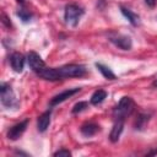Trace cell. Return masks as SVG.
Listing matches in <instances>:
<instances>
[{"instance_id":"obj_1","label":"cell","mask_w":157,"mask_h":157,"mask_svg":"<svg viewBox=\"0 0 157 157\" xmlns=\"http://www.w3.org/2000/svg\"><path fill=\"white\" fill-rule=\"evenodd\" d=\"M132 110H134V101L130 97L125 96L119 101L117 107L113 109V117L115 120H118V119L124 120L128 115H130L132 113Z\"/></svg>"},{"instance_id":"obj_2","label":"cell","mask_w":157,"mask_h":157,"mask_svg":"<svg viewBox=\"0 0 157 157\" xmlns=\"http://www.w3.org/2000/svg\"><path fill=\"white\" fill-rule=\"evenodd\" d=\"M83 13H85V11L81 6H78L76 4H69L65 6L64 20H65L66 25H69L71 27H76Z\"/></svg>"},{"instance_id":"obj_3","label":"cell","mask_w":157,"mask_h":157,"mask_svg":"<svg viewBox=\"0 0 157 157\" xmlns=\"http://www.w3.org/2000/svg\"><path fill=\"white\" fill-rule=\"evenodd\" d=\"M59 74L61 76V78H66V77H82L86 75L87 70L83 65H77V64H69V65H64L61 67H58Z\"/></svg>"},{"instance_id":"obj_4","label":"cell","mask_w":157,"mask_h":157,"mask_svg":"<svg viewBox=\"0 0 157 157\" xmlns=\"http://www.w3.org/2000/svg\"><path fill=\"white\" fill-rule=\"evenodd\" d=\"M0 97H1V103L6 108H16L18 105V102L16 99V96L7 83H1L0 86Z\"/></svg>"},{"instance_id":"obj_5","label":"cell","mask_w":157,"mask_h":157,"mask_svg":"<svg viewBox=\"0 0 157 157\" xmlns=\"http://www.w3.org/2000/svg\"><path fill=\"white\" fill-rule=\"evenodd\" d=\"M109 40L118 48L123 49V50H130L132 47V40L130 37L124 36V34H119V33H110L109 34Z\"/></svg>"},{"instance_id":"obj_6","label":"cell","mask_w":157,"mask_h":157,"mask_svg":"<svg viewBox=\"0 0 157 157\" xmlns=\"http://www.w3.org/2000/svg\"><path fill=\"white\" fill-rule=\"evenodd\" d=\"M27 61H28V65L29 67L36 71V72H39L42 69L45 67V64H44V60L40 58V55L36 52H29L27 54Z\"/></svg>"},{"instance_id":"obj_7","label":"cell","mask_w":157,"mask_h":157,"mask_svg":"<svg viewBox=\"0 0 157 157\" xmlns=\"http://www.w3.org/2000/svg\"><path fill=\"white\" fill-rule=\"evenodd\" d=\"M27 125H28V120H27V119L23 120V121L17 123V124H15L13 126H11V128L9 129V131H7V137H9L10 140H12V141L17 140V139L21 137L22 134L26 131Z\"/></svg>"},{"instance_id":"obj_8","label":"cell","mask_w":157,"mask_h":157,"mask_svg":"<svg viewBox=\"0 0 157 157\" xmlns=\"http://www.w3.org/2000/svg\"><path fill=\"white\" fill-rule=\"evenodd\" d=\"M39 77L47 80V81H58L61 80V76L59 74V70L55 67H44L39 72H37Z\"/></svg>"},{"instance_id":"obj_9","label":"cell","mask_w":157,"mask_h":157,"mask_svg":"<svg viewBox=\"0 0 157 157\" xmlns=\"http://www.w3.org/2000/svg\"><path fill=\"white\" fill-rule=\"evenodd\" d=\"M10 64H11V67L13 69V71L22 72L23 66H25V56L21 53L15 52L10 56Z\"/></svg>"},{"instance_id":"obj_10","label":"cell","mask_w":157,"mask_h":157,"mask_svg":"<svg viewBox=\"0 0 157 157\" xmlns=\"http://www.w3.org/2000/svg\"><path fill=\"white\" fill-rule=\"evenodd\" d=\"M77 92H80V88L66 90V91H64V92H61V93H59V94L54 96V97L50 99V105H52V107H53V105H56V104H59V103H61V102L66 101L67 98H70L71 96H74V94H75V93H77Z\"/></svg>"},{"instance_id":"obj_11","label":"cell","mask_w":157,"mask_h":157,"mask_svg":"<svg viewBox=\"0 0 157 157\" xmlns=\"http://www.w3.org/2000/svg\"><path fill=\"white\" fill-rule=\"evenodd\" d=\"M50 118H52V110H47L44 112L40 117H38V120H37V129L39 132H44L49 124H50Z\"/></svg>"},{"instance_id":"obj_12","label":"cell","mask_w":157,"mask_h":157,"mask_svg":"<svg viewBox=\"0 0 157 157\" xmlns=\"http://www.w3.org/2000/svg\"><path fill=\"white\" fill-rule=\"evenodd\" d=\"M123 129H124V120H121V119L115 120V123L110 130V134H109V140L112 142H117L123 132Z\"/></svg>"},{"instance_id":"obj_13","label":"cell","mask_w":157,"mask_h":157,"mask_svg":"<svg viewBox=\"0 0 157 157\" xmlns=\"http://www.w3.org/2000/svg\"><path fill=\"white\" fill-rule=\"evenodd\" d=\"M150 119H151V114L150 113H140L137 115V119L135 120V124H134L135 130H139V131L145 130V128L147 126Z\"/></svg>"},{"instance_id":"obj_14","label":"cell","mask_w":157,"mask_h":157,"mask_svg":"<svg viewBox=\"0 0 157 157\" xmlns=\"http://www.w3.org/2000/svg\"><path fill=\"white\" fill-rule=\"evenodd\" d=\"M99 130H101L99 125L93 124V123H87V124H83V125L80 128L81 134H82L83 136H86V137H90V136L96 135V134H97Z\"/></svg>"},{"instance_id":"obj_15","label":"cell","mask_w":157,"mask_h":157,"mask_svg":"<svg viewBox=\"0 0 157 157\" xmlns=\"http://www.w3.org/2000/svg\"><path fill=\"white\" fill-rule=\"evenodd\" d=\"M105 97H107V92L104 90H97V91H94V93L91 97V104L98 105L105 99Z\"/></svg>"},{"instance_id":"obj_16","label":"cell","mask_w":157,"mask_h":157,"mask_svg":"<svg viewBox=\"0 0 157 157\" xmlns=\"http://www.w3.org/2000/svg\"><path fill=\"white\" fill-rule=\"evenodd\" d=\"M96 67L99 70V72L107 78V80H115L117 77H115V74L108 67V66H105V65H103V64H99V63H97L96 64Z\"/></svg>"},{"instance_id":"obj_17","label":"cell","mask_w":157,"mask_h":157,"mask_svg":"<svg viewBox=\"0 0 157 157\" xmlns=\"http://www.w3.org/2000/svg\"><path fill=\"white\" fill-rule=\"evenodd\" d=\"M121 13L128 18V21L132 26H137V23H139V16L136 13H134L131 10H129L126 7H121Z\"/></svg>"},{"instance_id":"obj_18","label":"cell","mask_w":157,"mask_h":157,"mask_svg":"<svg viewBox=\"0 0 157 157\" xmlns=\"http://www.w3.org/2000/svg\"><path fill=\"white\" fill-rule=\"evenodd\" d=\"M17 16L23 21V22H28L29 20H31V17H32V13L31 12H28L27 10H18L17 11Z\"/></svg>"},{"instance_id":"obj_19","label":"cell","mask_w":157,"mask_h":157,"mask_svg":"<svg viewBox=\"0 0 157 157\" xmlns=\"http://www.w3.org/2000/svg\"><path fill=\"white\" fill-rule=\"evenodd\" d=\"M87 102H78V103H76L75 105H74V108H72V114H77V113H80V112H82V110H85L86 108H87Z\"/></svg>"},{"instance_id":"obj_20","label":"cell","mask_w":157,"mask_h":157,"mask_svg":"<svg viewBox=\"0 0 157 157\" xmlns=\"http://www.w3.org/2000/svg\"><path fill=\"white\" fill-rule=\"evenodd\" d=\"M54 156H55V157H70V156H71V152H70L69 150L61 148V150L54 152Z\"/></svg>"},{"instance_id":"obj_21","label":"cell","mask_w":157,"mask_h":157,"mask_svg":"<svg viewBox=\"0 0 157 157\" xmlns=\"http://www.w3.org/2000/svg\"><path fill=\"white\" fill-rule=\"evenodd\" d=\"M1 21H2V23H4L6 27H11V22L9 21V18L6 17V15H5V13H2V20H1Z\"/></svg>"},{"instance_id":"obj_22","label":"cell","mask_w":157,"mask_h":157,"mask_svg":"<svg viewBox=\"0 0 157 157\" xmlns=\"http://www.w3.org/2000/svg\"><path fill=\"white\" fill-rule=\"evenodd\" d=\"M145 2H146V5L150 6V7H153V6L156 5V0H145Z\"/></svg>"},{"instance_id":"obj_23","label":"cell","mask_w":157,"mask_h":157,"mask_svg":"<svg viewBox=\"0 0 157 157\" xmlns=\"http://www.w3.org/2000/svg\"><path fill=\"white\" fill-rule=\"evenodd\" d=\"M152 85H153V86H155V87H157V78H156V80H155V81H153V82H152Z\"/></svg>"},{"instance_id":"obj_24","label":"cell","mask_w":157,"mask_h":157,"mask_svg":"<svg viewBox=\"0 0 157 157\" xmlns=\"http://www.w3.org/2000/svg\"><path fill=\"white\" fill-rule=\"evenodd\" d=\"M16 1H17L18 4H23V2H25V0H16Z\"/></svg>"}]
</instances>
